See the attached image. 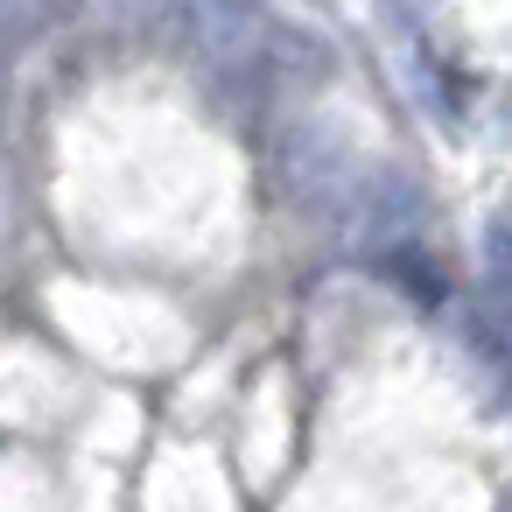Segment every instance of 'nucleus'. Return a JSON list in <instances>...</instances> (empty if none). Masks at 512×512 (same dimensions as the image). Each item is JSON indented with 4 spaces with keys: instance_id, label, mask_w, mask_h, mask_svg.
Wrapping results in <instances>:
<instances>
[{
    "instance_id": "obj_1",
    "label": "nucleus",
    "mask_w": 512,
    "mask_h": 512,
    "mask_svg": "<svg viewBox=\"0 0 512 512\" xmlns=\"http://www.w3.org/2000/svg\"><path fill=\"white\" fill-rule=\"evenodd\" d=\"M0 15H15V0H0Z\"/></svg>"
},
{
    "instance_id": "obj_2",
    "label": "nucleus",
    "mask_w": 512,
    "mask_h": 512,
    "mask_svg": "<svg viewBox=\"0 0 512 512\" xmlns=\"http://www.w3.org/2000/svg\"><path fill=\"white\" fill-rule=\"evenodd\" d=\"M50 8H78V0H50Z\"/></svg>"
}]
</instances>
